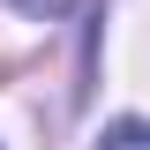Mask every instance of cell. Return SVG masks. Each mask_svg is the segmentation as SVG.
Instances as JSON below:
<instances>
[{
  "label": "cell",
  "instance_id": "6da1fadb",
  "mask_svg": "<svg viewBox=\"0 0 150 150\" xmlns=\"http://www.w3.org/2000/svg\"><path fill=\"white\" fill-rule=\"evenodd\" d=\"M98 150H150V120H112L98 135Z\"/></svg>",
  "mask_w": 150,
  "mask_h": 150
}]
</instances>
